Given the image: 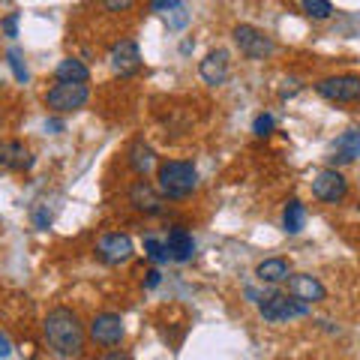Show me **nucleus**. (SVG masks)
I'll list each match as a JSON object with an SVG mask.
<instances>
[{"instance_id": "13", "label": "nucleus", "mask_w": 360, "mask_h": 360, "mask_svg": "<svg viewBox=\"0 0 360 360\" xmlns=\"http://www.w3.org/2000/svg\"><path fill=\"white\" fill-rule=\"evenodd\" d=\"M288 291L303 303H321L328 297V288H324L319 279L312 274H297V276H288Z\"/></svg>"}, {"instance_id": "21", "label": "nucleus", "mask_w": 360, "mask_h": 360, "mask_svg": "<svg viewBox=\"0 0 360 360\" xmlns=\"http://www.w3.org/2000/svg\"><path fill=\"white\" fill-rule=\"evenodd\" d=\"M144 255H148L153 264H165V262H172V255H168L165 240L153 238V234H148V238H144Z\"/></svg>"}, {"instance_id": "32", "label": "nucleus", "mask_w": 360, "mask_h": 360, "mask_svg": "<svg viewBox=\"0 0 360 360\" xmlns=\"http://www.w3.org/2000/svg\"><path fill=\"white\" fill-rule=\"evenodd\" d=\"M103 360H129L127 354H123V352H111V354H105Z\"/></svg>"}, {"instance_id": "15", "label": "nucleus", "mask_w": 360, "mask_h": 360, "mask_svg": "<svg viewBox=\"0 0 360 360\" xmlns=\"http://www.w3.org/2000/svg\"><path fill=\"white\" fill-rule=\"evenodd\" d=\"M33 165V156L21 141H0V168L6 172H27Z\"/></svg>"}, {"instance_id": "29", "label": "nucleus", "mask_w": 360, "mask_h": 360, "mask_svg": "<svg viewBox=\"0 0 360 360\" xmlns=\"http://www.w3.org/2000/svg\"><path fill=\"white\" fill-rule=\"evenodd\" d=\"M162 283V274L160 270H148V279H144V288H156Z\"/></svg>"}, {"instance_id": "11", "label": "nucleus", "mask_w": 360, "mask_h": 360, "mask_svg": "<svg viewBox=\"0 0 360 360\" xmlns=\"http://www.w3.org/2000/svg\"><path fill=\"white\" fill-rule=\"evenodd\" d=\"M90 340L99 345H120L123 340V319L117 312H99L90 321Z\"/></svg>"}, {"instance_id": "9", "label": "nucleus", "mask_w": 360, "mask_h": 360, "mask_svg": "<svg viewBox=\"0 0 360 360\" xmlns=\"http://www.w3.org/2000/svg\"><path fill=\"white\" fill-rule=\"evenodd\" d=\"M129 205L144 213V217H160V213L165 210V198L160 195V189L150 186L148 180H135V184L129 186Z\"/></svg>"}, {"instance_id": "18", "label": "nucleus", "mask_w": 360, "mask_h": 360, "mask_svg": "<svg viewBox=\"0 0 360 360\" xmlns=\"http://www.w3.org/2000/svg\"><path fill=\"white\" fill-rule=\"evenodd\" d=\"M255 276L262 279V283H288L291 264L285 258H264V262L255 267Z\"/></svg>"}, {"instance_id": "31", "label": "nucleus", "mask_w": 360, "mask_h": 360, "mask_svg": "<svg viewBox=\"0 0 360 360\" xmlns=\"http://www.w3.org/2000/svg\"><path fill=\"white\" fill-rule=\"evenodd\" d=\"M45 129H49V132H60V129H63V120H58V117L45 120Z\"/></svg>"}, {"instance_id": "26", "label": "nucleus", "mask_w": 360, "mask_h": 360, "mask_svg": "<svg viewBox=\"0 0 360 360\" xmlns=\"http://www.w3.org/2000/svg\"><path fill=\"white\" fill-rule=\"evenodd\" d=\"M108 13H129V9L135 6V0H99Z\"/></svg>"}, {"instance_id": "3", "label": "nucleus", "mask_w": 360, "mask_h": 360, "mask_svg": "<svg viewBox=\"0 0 360 360\" xmlns=\"http://www.w3.org/2000/svg\"><path fill=\"white\" fill-rule=\"evenodd\" d=\"M309 309H312V303H303L295 295H276L274 291V295L258 297V312H262V319L274 321V324L303 319V315H309Z\"/></svg>"}, {"instance_id": "25", "label": "nucleus", "mask_w": 360, "mask_h": 360, "mask_svg": "<svg viewBox=\"0 0 360 360\" xmlns=\"http://www.w3.org/2000/svg\"><path fill=\"white\" fill-rule=\"evenodd\" d=\"M180 6H184V0H150V9L160 15H172Z\"/></svg>"}, {"instance_id": "27", "label": "nucleus", "mask_w": 360, "mask_h": 360, "mask_svg": "<svg viewBox=\"0 0 360 360\" xmlns=\"http://www.w3.org/2000/svg\"><path fill=\"white\" fill-rule=\"evenodd\" d=\"M0 27H4V33H6L9 39H15V37H18V13H9Z\"/></svg>"}, {"instance_id": "1", "label": "nucleus", "mask_w": 360, "mask_h": 360, "mask_svg": "<svg viewBox=\"0 0 360 360\" xmlns=\"http://www.w3.org/2000/svg\"><path fill=\"white\" fill-rule=\"evenodd\" d=\"M42 333H45V340H49L51 352L60 354V357H78L84 352V340H87L84 324L72 309H66V307H58V309H51L49 315H45Z\"/></svg>"}, {"instance_id": "10", "label": "nucleus", "mask_w": 360, "mask_h": 360, "mask_svg": "<svg viewBox=\"0 0 360 360\" xmlns=\"http://www.w3.org/2000/svg\"><path fill=\"white\" fill-rule=\"evenodd\" d=\"M96 255L103 258L105 264H123L132 258V240L129 234H120V231H111V234H103L96 243Z\"/></svg>"}, {"instance_id": "30", "label": "nucleus", "mask_w": 360, "mask_h": 360, "mask_svg": "<svg viewBox=\"0 0 360 360\" xmlns=\"http://www.w3.org/2000/svg\"><path fill=\"white\" fill-rule=\"evenodd\" d=\"M9 354H13V342L6 340V333H0V360H6Z\"/></svg>"}, {"instance_id": "8", "label": "nucleus", "mask_w": 360, "mask_h": 360, "mask_svg": "<svg viewBox=\"0 0 360 360\" xmlns=\"http://www.w3.org/2000/svg\"><path fill=\"white\" fill-rule=\"evenodd\" d=\"M108 63L120 78H129L141 70V49L135 39H120L111 45V54H108Z\"/></svg>"}, {"instance_id": "23", "label": "nucleus", "mask_w": 360, "mask_h": 360, "mask_svg": "<svg viewBox=\"0 0 360 360\" xmlns=\"http://www.w3.org/2000/svg\"><path fill=\"white\" fill-rule=\"evenodd\" d=\"M6 63H9V70H13V75H15V82L25 84L27 78H30V72H27V63H25V54H21V49H9V51H6Z\"/></svg>"}, {"instance_id": "14", "label": "nucleus", "mask_w": 360, "mask_h": 360, "mask_svg": "<svg viewBox=\"0 0 360 360\" xmlns=\"http://www.w3.org/2000/svg\"><path fill=\"white\" fill-rule=\"evenodd\" d=\"M165 246H168V255H172V262L186 264V262H193V258H195V238L186 229H180V225H174V229L168 231Z\"/></svg>"}, {"instance_id": "2", "label": "nucleus", "mask_w": 360, "mask_h": 360, "mask_svg": "<svg viewBox=\"0 0 360 360\" xmlns=\"http://www.w3.org/2000/svg\"><path fill=\"white\" fill-rule=\"evenodd\" d=\"M156 189H160L162 198H186L198 189V172L193 162L184 160H168L156 165Z\"/></svg>"}, {"instance_id": "4", "label": "nucleus", "mask_w": 360, "mask_h": 360, "mask_svg": "<svg viewBox=\"0 0 360 360\" xmlns=\"http://www.w3.org/2000/svg\"><path fill=\"white\" fill-rule=\"evenodd\" d=\"M90 99V87L87 84H75V82H58L49 94H45V105L58 115H70V111L84 108Z\"/></svg>"}, {"instance_id": "5", "label": "nucleus", "mask_w": 360, "mask_h": 360, "mask_svg": "<svg viewBox=\"0 0 360 360\" xmlns=\"http://www.w3.org/2000/svg\"><path fill=\"white\" fill-rule=\"evenodd\" d=\"M231 37H234V42H238L240 54H246L250 60H264V58H270V54L276 51L274 39H270L264 30L252 27V25H238Z\"/></svg>"}, {"instance_id": "6", "label": "nucleus", "mask_w": 360, "mask_h": 360, "mask_svg": "<svg viewBox=\"0 0 360 360\" xmlns=\"http://www.w3.org/2000/svg\"><path fill=\"white\" fill-rule=\"evenodd\" d=\"M315 94L328 103H357L360 99V75H330L315 84Z\"/></svg>"}, {"instance_id": "17", "label": "nucleus", "mask_w": 360, "mask_h": 360, "mask_svg": "<svg viewBox=\"0 0 360 360\" xmlns=\"http://www.w3.org/2000/svg\"><path fill=\"white\" fill-rule=\"evenodd\" d=\"M127 162L139 177H148V172H153V165H156V153H153L150 144L135 141L129 148V153H127Z\"/></svg>"}, {"instance_id": "19", "label": "nucleus", "mask_w": 360, "mask_h": 360, "mask_svg": "<svg viewBox=\"0 0 360 360\" xmlns=\"http://www.w3.org/2000/svg\"><path fill=\"white\" fill-rule=\"evenodd\" d=\"M54 75H58V82H75V84H87L90 78V70L84 60L78 58H63L58 63V70H54Z\"/></svg>"}, {"instance_id": "7", "label": "nucleus", "mask_w": 360, "mask_h": 360, "mask_svg": "<svg viewBox=\"0 0 360 360\" xmlns=\"http://www.w3.org/2000/svg\"><path fill=\"white\" fill-rule=\"evenodd\" d=\"M312 195L324 201V205H340L348 195V180L336 172V168H321V172L312 177Z\"/></svg>"}, {"instance_id": "16", "label": "nucleus", "mask_w": 360, "mask_h": 360, "mask_svg": "<svg viewBox=\"0 0 360 360\" xmlns=\"http://www.w3.org/2000/svg\"><path fill=\"white\" fill-rule=\"evenodd\" d=\"M360 156V129H345L340 139L333 141V165H348Z\"/></svg>"}, {"instance_id": "24", "label": "nucleus", "mask_w": 360, "mask_h": 360, "mask_svg": "<svg viewBox=\"0 0 360 360\" xmlns=\"http://www.w3.org/2000/svg\"><path fill=\"white\" fill-rule=\"evenodd\" d=\"M274 127H276L274 115H258V117L252 120V132L258 135V139H267V135L274 132Z\"/></svg>"}, {"instance_id": "12", "label": "nucleus", "mask_w": 360, "mask_h": 360, "mask_svg": "<svg viewBox=\"0 0 360 360\" xmlns=\"http://www.w3.org/2000/svg\"><path fill=\"white\" fill-rule=\"evenodd\" d=\"M229 72H231V60H229V51L225 49L210 51L207 58L198 63V75L205 78V84H210V87H219L229 82Z\"/></svg>"}, {"instance_id": "28", "label": "nucleus", "mask_w": 360, "mask_h": 360, "mask_svg": "<svg viewBox=\"0 0 360 360\" xmlns=\"http://www.w3.org/2000/svg\"><path fill=\"white\" fill-rule=\"evenodd\" d=\"M33 222H37V229H49V222H51V213L37 210V213H33Z\"/></svg>"}, {"instance_id": "20", "label": "nucleus", "mask_w": 360, "mask_h": 360, "mask_svg": "<svg viewBox=\"0 0 360 360\" xmlns=\"http://www.w3.org/2000/svg\"><path fill=\"white\" fill-rule=\"evenodd\" d=\"M303 225H307V205L300 198H291L283 210V229L288 234H300Z\"/></svg>"}, {"instance_id": "22", "label": "nucleus", "mask_w": 360, "mask_h": 360, "mask_svg": "<svg viewBox=\"0 0 360 360\" xmlns=\"http://www.w3.org/2000/svg\"><path fill=\"white\" fill-rule=\"evenodd\" d=\"M300 6H303V13H307L309 18H315V21H324V18L333 15L330 0H300Z\"/></svg>"}]
</instances>
